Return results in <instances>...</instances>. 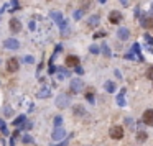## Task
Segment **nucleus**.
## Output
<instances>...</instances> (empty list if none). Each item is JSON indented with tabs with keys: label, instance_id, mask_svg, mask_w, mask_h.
Returning a JSON list of instances; mask_svg holds the SVG:
<instances>
[{
	"label": "nucleus",
	"instance_id": "393cba45",
	"mask_svg": "<svg viewBox=\"0 0 153 146\" xmlns=\"http://www.w3.org/2000/svg\"><path fill=\"white\" fill-rule=\"evenodd\" d=\"M89 51H91L92 54H97V53H99V48H97V46H95V44H92L91 48H89Z\"/></svg>",
	"mask_w": 153,
	"mask_h": 146
},
{
	"label": "nucleus",
	"instance_id": "f8f14e48",
	"mask_svg": "<svg viewBox=\"0 0 153 146\" xmlns=\"http://www.w3.org/2000/svg\"><path fill=\"white\" fill-rule=\"evenodd\" d=\"M117 36H119V39L125 41V39H128V36H130V31H128V28H119Z\"/></svg>",
	"mask_w": 153,
	"mask_h": 146
},
{
	"label": "nucleus",
	"instance_id": "9d476101",
	"mask_svg": "<svg viewBox=\"0 0 153 146\" xmlns=\"http://www.w3.org/2000/svg\"><path fill=\"white\" fill-rule=\"evenodd\" d=\"M120 20H122V13L120 12H110V15H109V21H110V23L117 25V23H120Z\"/></svg>",
	"mask_w": 153,
	"mask_h": 146
},
{
	"label": "nucleus",
	"instance_id": "4468645a",
	"mask_svg": "<svg viewBox=\"0 0 153 146\" xmlns=\"http://www.w3.org/2000/svg\"><path fill=\"white\" fill-rule=\"evenodd\" d=\"M50 94H51V90L48 87H43V90H40L36 94V97L38 99H45V97H50Z\"/></svg>",
	"mask_w": 153,
	"mask_h": 146
},
{
	"label": "nucleus",
	"instance_id": "f257e3e1",
	"mask_svg": "<svg viewBox=\"0 0 153 146\" xmlns=\"http://www.w3.org/2000/svg\"><path fill=\"white\" fill-rule=\"evenodd\" d=\"M4 48L9 51H17V49H20V41L17 38H7L4 41Z\"/></svg>",
	"mask_w": 153,
	"mask_h": 146
},
{
	"label": "nucleus",
	"instance_id": "f03ea898",
	"mask_svg": "<svg viewBox=\"0 0 153 146\" xmlns=\"http://www.w3.org/2000/svg\"><path fill=\"white\" fill-rule=\"evenodd\" d=\"M71 104L69 97L66 95V94H59V95H56V107L58 109H68Z\"/></svg>",
	"mask_w": 153,
	"mask_h": 146
},
{
	"label": "nucleus",
	"instance_id": "423d86ee",
	"mask_svg": "<svg viewBox=\"0 0 153 146\" xmlns=\"http://www.w3.org/2000/svg\"><path fill=\"white\" fill-rule=\"evenodd\" d=\"M69 87H71V90L74 92V94H78V92H81L83 90V80L81 79H71V82H69Z\"/></svg>",
	"mask_w": 153,
	"mask_h": 146
},
{
	"label": "nucleus",
	"instance_id": "9b49d317",
	"mask_svg": "<svg viewBox=\"0 0 153 146\" xmlns=\"http://www.w3.org/2000/svg\"><path fill=\"white\" fill-rule=\"evenodd\" d=\"M66 66L78 67L79 66V58H78V56H68V58H66Z\"/></svg>",
	"mask_w": 153,
	"mask_h": 146
},
{
	"label": "nucleus",
	"instance_id": "7ed1b4c3",
	"mask_svg": "<svg viewBox=\"0 0 153 146\" xmlns=\"http://www.w3.org/2000/svg\"><path fill=\"white\" fill-rule=\"evenodd\" d=\"M64 136H66V130L63 128V126H56L53 131V135H51V138H53V141H61V140H64Z\"/></svg>",
	"mask_w": 153,
	"mask_h": 146
},
{
	"label": "nucleus",
	"instance_id": "bb28decb",
	"mask_svg": "<svg viewBox=\"0 0 153 146\" xmlns=\"http://www.w3.org/2000/svg\"><path fill=\"white\" fill-rule=\"evenodd\" d=\"M120 2H122L124 5H128V0H120Z\"/></svg>",
	"mask_w": 153,
	"mask_h": 146
},
{
	"label": "nucleus",
	"instance_id": "aec40b11",
	"mask_svg": "<svg viewBox=\"0 0 153 146\" xmlns=\"http://www.w3.org/2000/svg\"><path fill=\"white\" fill-rule=\"evenodd\" d=\"M0 131H2L4 135H9V130H7V126H5V123L2 120H0Z\"/></svg>",
	"mask_w": 153,
	"mask_h": 146
},
{
	"label": "nucleus",
	"instance_id": "5701e85b",
	"mask_svg": "<svg viewBox=\"0 0 153 146\" xmlns=\"http://www.w3.org/2000/svg\"><path fill=\"white\" fill-rule=\"evenodd\" d=\"M61 125H63V118L56 117V118H54V126H61Z\"/></svg>",
	"mask_w": 153,
	"mask_h": 146
},
{
	"label": "nucleus",
	"instance_id": "ddd939ff",
	"mask_svg": "<svg viewBox=\"0 0 153 146\" xmlns=\"http://www.w3.org/2000/svg\"><path fill=\"white\" fill-rule=\"evenodd\" d=\"M142 26L147 30H152L153 28V17H148V18H143V23H142Z\"/></svg>",
	"mask_w": 153,
	"mask_h": 146
},
{
	"label": "nucleus",
	"instance_id": "dca6fc26",
	"mask_svg": "<svg viewBox=\"0 0 153 146\" xmlns=\"http://www.w3.org/2000/svg\"><path fill=\"white\" fill-rule=\"evenodd\" d=\"M87 23H89V26H97L99 25V17H97V15H92V17L87 20Z\"/></svg>",
	"mask_w": 153,
	"mask_h": 146
},
{
	"label": "nucleus",
	"instance_id": "412c9836",
	"mask_svg": "<svg viewBox=\"0 0 153 146\" xmlns=\"http://www.w3.org/2000/svg\"><path fill=\"white\" fill-rule=\"evenodd\" d=\"M21 141H23V143H26V145H28V143H33V138L30 136V135H25V136L21 138Z\"/></svg>",
	"mask_w": 153,
	"mask_h": 146
},
{
	"label": "nucleus",
	"instance_id": "a878e982",
	"mask_svg": "<svg viewBox=\"0 0 153 146\" xmlns=\"http://www.w3.org/2000/svg\"><path fill=\"white\" fill-rule=\"evenodd\" d=\"M12 115H13V110L7 107V109H5V117H12Z\"/></svg>",
	"mask_w": 153,
	"mask_h": 146
},
{
	"label": "nucleus",
	"instance_id": "20e7f679",
	"mask_svg": "<svg viewBox=\"0 0 153 146\" xmlns=\"http://www.w3.org/2000/svg\"><path fill=\"white\" fill-rule=\"evenodd\" d=\"M9 26H10V31H12V33H20L21 31V23H20L18 18H10Z\"/></svg>",
	"mask_w": 153,
	"mask_h": 146
},
{
	"label": "nucleus",
	"instance_id": "2eb2a0df",
	"mask_svg": "<svg viewBox=\"0 0 153 146\" xmlns=\"http://www.w3.org/2000/svg\"><path fill=\"white\" fill-rule=\"evenodd\" d=\"M25 121H26V117H25V115H20V117H17L15 120H13V125H15V126H21Z\"/></svg>",
	"mask_w": 153,
	"mask_h": 146
},
{
	"label": "nucleus",
	"instance_id": "6e6552de",
	"mask_svg": "<svg viewBox=\"0 0 153 146\" xmlns=\"http://www.w3.org/2000/svg\"><path fill=\"white\" fill-rule=\"evenodd\" d=\"M18 69H20V63H18V59L12 58L7 61V71L9 72H17Z\"/></svg>",
	"mask_w": 153,
	"mask_h": 146
},
{
	"label": "nucleus",
	"instance_id": "4be33fe9",
	"mask_svg": "<svg viewBox=\"0 0 153 146\" xmlns=\"http://www.w3.org/2000/svg\"><path fill=\"white\" fill-rule=\"evenodd\" d=\"M147 77H148L150 80H153V67H148V69H147Z\"/></svg>",
	"mask_w": 153,
	"mask_h": 146
},
{
	"label": "nucleus",
	"instance_id": "0eeeda50",
	"mask_svg": "<svg viewBox=\"0 0 153 146\" xmlns=\"http://www.w3.org/2000/svg\"><path fill=\"white\" fill-rule=\"evenodd\" d=\"M50 17L53 18V20L56 21L59 26H61V30H63V28H66V21H64V18H63V15H61L59 12H51V13H50Z\"/></svg>",
	"mask_w": 153,
	"mask_h": 146
},
{
	"label": "nucleus",
	"instance_id": "39448f33",
	"mask_svg": "<svg viewBox=\"0 0 153 146\" xmlns=\"http://www.w3.org/2000/svg\"><path fill=\"white\" fill-rule=\"evenodd\" d=\"M110 138L112 140H122L124 138V128L122 126H114V128H110Z\"/></svg>",
	"mask_w": 153,
	"mask_h": 146
},
{
	"label": "nucleus",
	"instance_id": "f3484780",
	"mask_svg": "<svg viewBox=\"0 0 153 146\" xmlns=\"http://www.w3.org/2000/svg\"><path fill=\"white\" fill-rule=\"evenodd\" d=\"M84 113H86V110H84L81 105H76V107H74V115H76V117H83Z\"/></svg>",
	"mask_w": 153,
	"mask_h": 146
},
{
	"label": "nucleus",
	"instance_id": "b1692460",
	"mask_svg": "<svg viewBox=\"0 0 153 146\" xmlns=\"http://www.w3.org/2000/svg\"><path fill=\"white\" fill-rule=\"evenodd\" d=\"M137 138H138V141H145V140H147V133H142L140 131V133L137 135Z\"/></svg>",
	"mask_w": 153,
	"mask_h": 146
},
{
	"label": "nucleus",
	"instance_id": "6ab92c4d",
	"mask_svg": "<svg viewBox=\"0 0 153 146\" xmlns=\"http://www.w3.org/2000/svg\"><path fill=\"white\" fill-rule=\"evenodd\" d=\"M23 63H26V64H33V63H35V58H33V56H25V58H23Z\"/></svg>",
	"mask_w": 153,
	"mask_h": 146
},
{
	"label": "nucleus",
	"instance_id": "1a4fd4ad",
	"mask_svg": "<svg viewBox=\"0 0 153 146\" xmlns=\"http://www.w3.org/2000/svg\"><path fill=\"white\" fill-rule=\"evenodd\" d=\"M143 123L145 125H148V126H153V109H148V110H145L143 112Z\"/></svg>",
	"mask_w": 153,
	"mask_h": 146
},
{
	"label": "nucleus",
	"instance_id": "a211bd4d",
	"mask_svg": "<svg viewBox=\"0 0 153 146\" xmlns=\"http://www.w3.org/2000/svg\"><path fill=\"white\" fill-rule=\"evenodd\" d=\"M104 87H105V90H107V92H114V90H115L114 82H105V84H104Z\"/></svg>",
	"mask_w": 153,
	"mask_h": 146
}]
</instances>
